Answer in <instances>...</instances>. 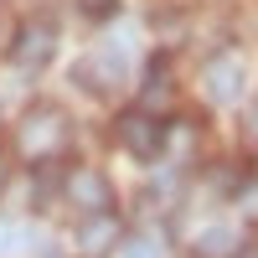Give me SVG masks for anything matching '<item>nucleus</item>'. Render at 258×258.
Instances as JSON below:
<instances>
[{
    "instance_id": "nucleus-1",
    "label": "nucleus",
    "mask_w": 258,
    "mask_h": 258,
    "mask_svg": "<svg viewBox=\"0 0 258 258\" xmlns=\"http://www.w3.org/2000/svg\"><path fill=\"white\" fill-rule=\"evenodd\" d=\"M16 145H21V155H31V160L57 155V150L68 145V114H62L57 103H31V109L21 114V124H16Z\"/></svg>"
},
{
    "instance_id": "nucleus-2",
    "label": "nucleus",
    "mask_w": 258,
    "mask_h": 258,
    "mask_svg": "<svg viewBox=\"0 0 258 258\" xmlns=\"http://www.w3.org/2000/svg\"><path fill=\"white\" fill-rule=\"evenodd\" d=\"M119 140H124V150H129L135 160H155L160 150H165V129H160V119H155V114L129 109V114L119 119Z\"/></svg>"
},
{
    "instance_id": "nucleus-3",
    "label": "nucleus",
    "mask_w": 258,
    "mask_h": 258,
    "mask_svg": "<svg viewBox=\"0 0 258 258\" xmlns=\"http://www.w3.org/2000/svg\"><path fill=\"white\" fill-rule=\"evenodd\" d=\"M52 52H57V31L47 21H26V26L16 31V41H11V62L16 68H47Z\"/></svg>"
},
{
    "instance_id": "nucleus-4",
    "label": "nucleus",
    "mask_w": 258,
    "mask_h": 258,
    "mask_svg": "<svg viewBox=\"0 0 258 258\" xmlns=\"http://www.w3.org/2000/svg\"><path fill=\"white\" fill-rule=\"evenodd\" d=\"M243 83H248L243 62L222 52V57H212V62H207V73H202V93H207L212 103H227V98H238V93H243Z\"/></svg>"
},
{
    "instance_id": "nucleus-5",
    "label": "nucleus",
    "mask_w": 258,
    "mask_h": 258,
    "mask_svg": "<svg viewBox=\"0 0 258 258\" xmlns=\"http://www.w3.org/2000/svg\"><path fill=\"white\" fill-rule=\"evenodd\" d=\"M114 243H119V217L114 212H93V217L78 227V253H88V258L109 253Z\"/></svg>"
},
{
    "instance_id": "nucleus-6",
    "label": "nucleus",
    "mask_w": 258,
    "mask_h": 258,
    "mask_svg": "<svg viewBox=\"0 0 258 258\" xmlns=\"http://www.w3.org/2000/svg\"><path fill=\"white\" fill-rule=\"evenodd\" d=\"M68 197L88 212V217L93 212H109V181H103L98 170H78V176L68 181Z\"/></svg>"
},
{
    "instance_id": "nucleus-7",
    "label": "nucleus",
    "mask_w": 258,
    "mask_h": 258,
    "mask_svg": "<svg viewBox=\"0 0 258 258\" xmlns=\"http://www.w3.org/2000/svg\"><path fill=\"white\" fill-rule=\"evenodd\" d=\"M119 73H124V68H119V57H114V52H93V57H83V62H78V73H73V78L103 93V88H114V83H119Z\"/></svg>"
},
{
    "instance_id": "nucleus-8",
    "label": "nucleus",
    "mask_w": 258,
    "mask_h": 258,
    "mask_svg": "<svg viewBox=\"0 0 258 258\" xmlns=\"http://www.w3.org/2000/svg\"><path fill=\"white\" fill-rule=\"evenodd\" d=\"M191 248H197V258H227V253H232V227H227V222H212Z\"/></svg>"
},
{
    "instance_id": "nucleus-9",
    "label": "nucleus",
    "mask_w": 258,
    "mask_h": 258,
    "mask_svg": "<svg viewBox=\"0 0 258 258\" xmlns=\"http://www.w3.org/2000/svg\"><path fill=\"white\" fill-rule=\"evenodd\" d=\"M124 258H165V248L150 232H135V238H124Z\"/></svg>"
},
{
    "instance_id": "nucleus-10",
    "label": "nucleus",
    "mask_w": 258,
    "mask_h": 258,
    "mask_svg": "<svg viewBox=\"0 0 258 258\" xmlns=\"http://www.w3.org/2000/svg\"><path fill=\"white\" fill-rule=\"evenodd\" d=\"M170 93V78H165V62H150V103H165Z\"/></svg>"
},
{
    "instance_id": "nucleus-11",
    "label": "nucleus",
    "mask_w": 258,
    "mask_h": 258,
    "mask_svg": "<svg viewBox=\"0 0 258 258\" xmlns=\"http://www.w3.org/2000/svg\"><path fill=\"white\" fill-rule=\"evenodd\" d=\"M243 135H248V140L258 145V98H253L248 109H243Z\"/></svg>"
},
{
    "instance_id": "nucleus-12",
    "label": "nucleus",
    "mask_w": 258,
    "mask_h": 258,
    "mask_svg": "<svg viewBox=\"0 0 258 258\" xmlns=\"http://www.w3.org/2000/svg\"><path fill=\"white\" fill-rule=\"evenodd\" d=\"M78 6H83V16H93V21H98V16H109V11H114V0H78Z\"/></svg>"
},
{
    "instance_id": "nucleus-13",
    "label": "nucleus",
    "mask_w": 258,
    "mask_h": 258,
    "mask_svg": "<svg viewBox=\"0 0 258 258\" xmlns=\"http://www.w3.org/2000/svg\"><path fill=\"white\" fill-rule=\"evenodd\" d=\"M238 258H258V243H248V248H238Z\"/></svg>"
},
{
    "instance_id": "nucleus-14",
    "label": "nucleus",
    "mask_w": 258,
    "mask_h": 258,
    "mask_svg": "<svg viewBox=\"0 0 258 258\" xmlns=\"http://www.w3.org/2000/svg\"><path fill=\"white\" fill-rule=\"evenodd\" d=\"M6 170H11V165H6V155H0V186H6Z\"/></svg>"
}]
</instances>
